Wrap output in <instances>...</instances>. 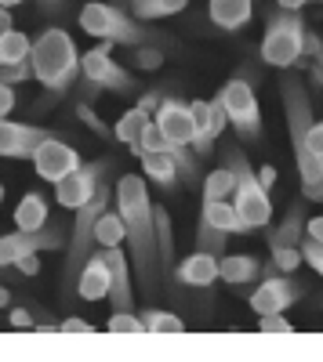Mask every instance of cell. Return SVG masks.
Listing matches in <instances>:
<instances>
[{"mask_svg":"<svg viewBox=\"0 0 323 362\" xmlns=\"http://www.w3.org/2000/svg\"><path fill=\"white\" fill-rule=\"evenodd\" d=\"M258 329L261 334H290V319L283 312H266V315H258Z\"/></svg>","mask_w":323,"mask_h":362,"instance_id":"74e56055","label":"cell"},{"mask_svg":"<svg viewBox=\"0 0 323 362\" xmlns=\"http://www.w3.org/2000/svg\"><path fill=\"white\" fill-rule=\"evenodd\" d=\"M47 138L44 127L33 124H11L8 116H0V156H11V160H29L33 148Z\"/></svg>","mask_w":323,"mask_h":362,"instance_id":"2e32d148","label":"cell"},{"mask_svg":"<svg viewBox=\"0 0 323 362\" xmlns=\"http://www.w3.org/2000/svg\"><path fill=\"white\" fill-rule=\"evenodd\" d=\"M305 235H312V239L323 243V214L319 218H305Z\"/></svg>","mask_w":323,"mask_h":362,"instance_id":"7dc6e473","label":"cell"},{"mask_svg":"<svg viewBox=\"0 0 323 362\" xmlns=\"http://www.w3.org/2000/svg\"><path fill=\"white\" fill-rule=\"evenodd\" d=\"M189 116H193V145H189L193 156L196 160L215 156V141L225 131V112H222L218 98L215 102H203V98L189 102Z\"/></svg>","mask_w":323,"mask_h":362,"instance_id":"4fadbf2b","label":"cell"},{"mask_svg":"<svg viewBox=\"0 0 323 362\" xmlns=\"http://www.w3.org/2000/svg\"><path fill=\"white\" fill-rule=\"evenodd\" d=\"M225 239H229V232L211 228L208 221H200V225H196V250H208V254L222 257V254H225Z\"/></svg>","mask_w":323,"mask_h":362,"instance_id":"d6a6232c","label":"cell"},{"mask_svg":"<svg viewBox=\"0 0 323 362\" xmlns=\"http://www.w3.org/2000/svg\"><path fill=\"white\" fill-rule=\"evenodd\" d=\"M116 214L124 221V243L131 250V268L145 290L160 286V254H157V218L145 174H124L116 181Z\"/></svg>","mask_w":323,"mask_h":362,"instance_id":"6da1fadb","label":"cell"},{"mask_svg":"<svg viewBox=\"0 0 323 362\" xmlns=\"http://www.w3.org/2000/svg\"><path fill=\"white\" fill-rule=\"evenodd\" d=\"M58 329H62V334H91V322H87V319H80V315H66L62 322H58Z\"/></svg>","mask_w":323,"mask_h":362,"instance_id":"b9f144b4","label":"cell"},{"mask_svg":"<svg viewBox=\"0 0 323 362\" xmlns=\"http://www.w3.org/2000/svg\"><path fill=\"white\" fill-rule=\"evenodd\" d=\"M153 119V112H145V109H128L120 119H116V127H113V138L116 141H124V145H135L138 138H142V131H145V124Z\"/></svg>","mask_w":323,"mask_h":362,"instance_id":"83f0119b","label":"cell"},{"mask_svg":"<svg viewBox=\"0 0 323 362\" xmlns=\"http://www.w3.org/2000/svg\"><path fill=\"white\" fill-rule=\"evenodd\" d=\"M113 44H98L91 51H84L80 54V95L91 102L98 98L102 90H131L135 87V76L124 69V66H116V58L109 54Z\"/></svg>","mask_w":323,"mask_h":362,"instance_id":"ba28073f","label":"cell"},{"mask_svg":"<svg viewBox=\"0 0 323 362\" xmlns=\"http://www.w3.org/2000/svg\"><path fill=\"white\" fill-rule=\"evenodd\" d=\"M47 214H51L47 199L40 192H26L18 199V206H15V225L26 228V232H33V228H44L47 225Z\"/></svg>","mask_w":323,"mask_h":362,"instance_id":"484cf974","label":"cell"},{"mask_svg":"<svg viewBox=\"0 0 323 362\" xmlns=\"http://www.w3.org/2000/svg\"><path fill=\"white\" fill-rule=\"evenodd\" d=\"M40 8H44V15H58L62 11V0H40Z\"/></svg>","mask_w":323,"mask_h":362,"instance_id":"f907efd6","label":"cell"},{"mask_svg":"<svg viewBox=\"0 0 323 362\" xmlns=\"http://www.w3.org/2000/svg\"><path fill=\"white\" fill-rule=\"evenodd\" d=\"M171 279L182 283V286H196V290L211 286L218 279V257L208 254V250H196V254H189L178 268L171 272Z\"/></svg>","mask_w":323,"mask_h":362,"instance_id":"d6986e66","label":"cell"},{"mask_svg":"<svg viewBox=\"0 0 323 362\" xmlns=\"http://www.w3.org/2000/svg\"><path fill=\"white\" fill-rule=\"evenodd\" d=\"M222 160H225V167L232 170V206H237L244 228H247V232L266 228V225L273 221V203H269V192L261 189L258 174L251 170L247 156L240 153V148L225 145V148H222Z\"/></svg>","mask_w":323,"mask_h":362,"instance_id":"52a82bcc","label":"cell"},{"mask_svg":"<svg viewBox=\"0 0 323 362\" xmlns=\"http://www.w3.org/2000/svg\"><path fill=\"white\" fill-rule=\"evenodd\" d=\"M319 47V37H312L298 11H276L269 15L266 37H261V62L276 66V69H290L302 66L305 58H312Z\"/></svg>","mask_w":323,"mask_h":362,"instance_id":"5b68a950","label":"cell"},{"mask_svg":"<svg viewBox=\"0 0 323 362\" xmlns=\"http://www.w3.org/2000/svg\"><path fill=\"white\" fill-rule=\"evenodd\" d=\"M66 247V228L62 225H44V228H33V232H11V235H0V268L15 264L18 257H29V254H44V250H62Z\"/></svg>","mask_w":323,"mask_h":362,"instance_id":"8fae6325","label":"cell"},{"mask_svg":"<svg viewBox=\"0 0 323 362\" xmlns=\"http://www.w3.org/2000/svg\"><path fill=\"white\" fill-rule=\"evenodd\" d=\"M218 279H225L229 286H240V283H254L261 279V261L254 254H222L218 257Z\"/></svg>","mask_w":323,"mask_h":362,"instance_id":"44dd1931","label":"cell"},{"mask_svg":"<svg viewBox=\"0 0 323 362\" xmlns=\"http://www.w3.org/2000/svg\"><path fill=\"white\" fill-rule=\"evenodd\" d=\"M254 11V0H211V22L218 29H244L251 22Z\"/></svg>","mask_w":323,"mask_h":362,"instance_id":"d4e9b609","label":"cell"},{"mask_svg":"<svg viewBox=\"0 0 323 362\" xmlns=\"http://www.w3.org/2000/svg\"><path fill=\"white\" fill-rule=\"evenodd\" d=\"M106 329H109V334H138V329H145V326H142V319L128 308V312H113L109 322H106Z\"/></svg>","mask_w":323,"mask_h":362,"instance_id":"e575fe53","label":"cell"},{"mask_svg":"<svg viewBox=\"0 0 323 362\" xmlns=\"http://www.w3.org/2000/svg\"><path fill=\"white\" fill-rule=\"evenodd\" d=\"M8 322L15 329H33V312H29V308H11L8 312Z\"/></svg>","mask_w":323,"mask_h":362,"instance_id":"7bdbcfd3","label":"cell"},{"mask_svg":"<svg viewBox=\"0 0 323 362\" xmlns=\"http://www.w3.org/2000/svg\"><path fill=\"white\" fill-rule=\"evenodd\" d=\"M153 218H157V254H160V268L174 272V228H171V214L160 206H153Z\"/></svg>","mask_w":323,"mask_h":362,"instance_id":"4316f807","label":"cell"},{"mask_svg":"<svg viewBox=\"0 0 323 362\" xmlns=\"http://www.w3.org/2000/svg\"><path fill=\"white\" fill-rule=\"evenodd\" d=\"M15 109V87L11 83H0V116H8Z\"/></svg>","mask_w":323,"mask_h":362,"instance_id":"ee69618b","label":"cell"},{"mask_svg":"<svg viewBox=\"0 0 323 362\" xmlns=\"http://www.w3.org/2000/svg\"><path fill=\"white\" fill-rule=\"evenodd\" d=\"M269 250H273V268L276 272H287L290 276V272L302 264V250L298 247H269Z\"/></svg>","mask_w":323,"mask_h":362,"instance_id":"d590c367","label":"cell"},{"mask_svg":"<svg viewBox=\"0 0 323 362\" xmlns=\"http://www.w3.org/2000/svg\"><path fill=\"white\" fill-rule=\"evenodd\" d=\"M116 8H128V15L142 18V22H157V18H171L186 11L189 0H113Z\"/></svg>","mask_w":323,"mask_h":362,"instance_id":"cb8c5ba5","label":"cell"},{"mask_svg":"<svg viewBox=\"0 0 323 362\" xmlns=\"http://www.w3.org/2000/svg\"><path fill=\"white\" fill-rule=\"evenodd\" d=\"M145 148H167V138H164V131L157 127V119H149V124H145L142 138L131 145V153H135V156H142Z\"/></svg>","mask_w":323,"mask_h":362,"instance_id":"836d02e7","label":"cell"},{"mask_svg":"<svg viewBox=\"0 0 323 362\" xmlns=\"http://www.w3.org/2000/svg\"><path fill=\"white\" fill-rule=\"evenodd\" d=\"M8 305H11V293H8L4 283H0V308H8Z\"/></svg>","mask_w":323,"mask_h":362,"instance_id":"db71d44e","label":"cell"},{"mask_svg":"<svg viewBox=\"0 0 323 362\" xmlns=\"http://www.w3.org/2000/svg\"><path fill=\"white\" fill-rule=\"evenodd\" d=\"M76 116H80V119H84V124H87V127H91V131H95L98 138H113V131H109V127L102 124V116H98V112L91 109V102H87V98H84V102L76 105Z\"/></svg>","mask_w":323,"mask_h":362,"instance_id":"f35d334b","label":"cell"},{"mask_svg":"<svg viewBox=\"0 0 323 362\" xmlns=\"http://www.w3.org/2000/svg\"><path fill=\"white\" fill-rule=\"evenodd\" d=\"M280 98H283V116H287V131H290V148H295V163H298V174H302V196L323 203V156H316L312 145H309L312 95L295 73H283Z\"/></svg>","mask_w":323,"mask_h":362,"instance_id":"7a4b0ae2","label":"cell"},{"mask_svg":"<svg viewBox=\"0 0 323 362\" xmlns=\"http://www.w3.org/2000/svg\"><path fill=\"white\" fill-rule=\"evenodd\" d=\"M33 76V66H29V58H22V62H11V66H0V83H22Z\"/></svg>","mask_w":323,"mask_h":362,"instance_id":"ab89813d","label":"cell"},{"mask_svg":"<svg viewBox=\"0 0 323 362\" xmlns=\"http://www.w3.org/2000/svg\"><path fill=\"white\" fill-rule=\"evenodd\" d=\"M76 22H80V29L87 37H98L106 44L142 47V44H160L167 37V33H160V29H149V22L128 15L124 8H116V4H106V0H91V4H84Z\"/></svg>","mask_w":323,"mask_h":362,"instance_id":"277c9868","label":"cell"},{"mask_svg":"<svg viewBox=\"0 0 323 362\" xmlns=\"http://www.w3.org/2000/svg\"><path fill=\"white\" fill-rule=\"evenodd\" d=\"M276 4H280V8H287V11H298V8H305V4H309V0H276Z\"/></svg>","mask_w":323,"mask_h":362,"instance_id":"816d5d0a","label":"cell"},{"mask_svg":"<svg viewBox=\"0 0 323 362\" xmlns=\"http://www.w3.org/2000/svg\"><path fill=\"white\" fill-rule=\"evenodd\" d=\"M203 199H232V170L218 167L203 177Z\"/></svg>","mask_w":323,"mask_h":362,"instance_id":"1f68e13d","label":"cell"},{"mask_svg":"<svg viewBox=\"0 0 323 362\" xmlns=\"http://www.w3.org/2000/svg\"><path fill=\"white\" fill-rule=\"evenodd\" d=\"M319 308H323V297H319Z\"/></svg>","mask_w":323,"mask_h":362,"instance_id":"680465c9","label":"cell"},{"mask_svg":"<svg viewBox=\"0 0 323 362\" xmlns=\"http://www.w3.org/2000/svg\"><path fill=\"white\" fill-rule=\"evenodd\" d=\"M80 153L69 145V141H58L55 134H47L37 148H33V167L44 181H58V177H66L73 167H80Z\"/></svg>","mask_w":323,"mask_h":362,"instance_id":"5bb4252c","label":"cell"},{"mask_svg":"<svg viewBox=\"0 0 323 362\" xmlns=\"http://www.w3.org/2000/svg\"><path fill=\"white\" fill-rule=\"evenodd\" d=\"M22 58H29V37L22 33V29H4L0 33V66H11V62H22Z\"/></svg>","mask_w":323,"mask_h":362,"instance_id":"f546056e","label":"cell"},{"mask_svg":"<svg viewBox=\"0 0 323 362\" xmlns=\"http://www.w3.org/2000/svg\"><path fill=\"white\" fill-rule=\"evenodd\" d=\"M218 105L225 112V124H232L244 141H254L261 134V112H258V95L251 80L244 76H232L222 90H218Z\"/></svg>","mask_w":323,"mask_h":362,"instance_id":"9c48e42d","label":"cell"},{"mask_svg":"<svg viewBox=\"0 0 323 362\" xmlns=\"http://www.w3.org/2000/svg\"><path fill=\"white\" fill-rule=\"evenodd\" d=\"M4 29H11V11L0 4V33H4Z\"/></svg>","mask_w":323,"mask_h":362,"instance_id":"f5cc1de1","label":"cell"},{"mask_svg":"<svg viewBox=\"0 0 323 362\" xmlns=\"http://www.w3.org/2000/svg\"><path fill=\"white\" fill-rule=\"evenodd\" d=\"M80 300H102L109 293V261L102 254V247L91 250V257L84 261L80 276H76V290H73Z\"/></svg>","mask_w":323,"mask_h":362,"instance_id":"ac0fdd59","label":"cell"},{"mask_svg":"<svg viewBox=\"0 0 323 362\" xmlns=\"http://www.w3.org/2000/svg\"><path fill=\"white\" fill-rule=\"evenodd\" d=\"M298 250H302V261H305L309 268H316L319 276H323V243H319V239L302 235V239H298Z\"/></svg>","mask_w":323,"mask_h":362,"instance_id":"8d00e7d4","label":"cell"},{"mask_svg":"<svg viewBox=\"0 0 323 362\" xmlns=\"http://www.w3.org/2000/svg\"><path fill=\"white\" fill-rule=\"evenodd\" d=\"M312 58H316V62H319V69H323V40H319V47H316V54H312Z\"/></svg>","mask_w":323,"mask_h":362,"instance_id":"11a10c76","label":"cell"},{"mask_svg":"<svg viewBox=\"0 0 323 362\" xmlns=\"http://www.w3.org/2000/svg\"><path fill=\"white\" fill-rule=\"evenodd\" d=\"M113 203V189H109V181L106 185L87 199V203H80L76 206V218H73V228H69V235H66V268H62V286H58V297L62 300H73L76 293V276H80V268H84V261L91 257V250L98 247L95 243V221H98V214Z\"/></svg>","mask_w":323,"mask_h":362,"instance_id":"8992f818","label":"cell"},{"mask_svg":"<svg viewBox=\"0 0 323 362\" xmlns=\"http://www.w3.org/2000/svg\"><path fill=\"white\" fill-rule=\"evenodd\" d=\"M95 243L98 247H120L124 243V221H120L116 210L106 206L98 214V221H95Z\"/></svg>","mask_w":323,"mask_h":362,"instance_id":"f1b7e54d","label":"cell"},{"mask_svg":"<svg viewBox=\"0 0 323 362\" xmlns=\"http://www.w3.org/2000/svg\"><path fill=\"white\" fill-rule=\"evenodd\" d=\"M316 4H323V0H316Z\"/></svg>","mask_w":323,"mask_h":362,"instance_id":"91938a15","label":"cell"},{"mask_svg":"<svg viewBox=\"0 0 323 362\" xmlns=\"http://www.w3.org/2000/svg\"><path fill=\"white\" fill-rule=\"evenodd\" d=\"M106 177H109V160H91V163L73 167L66 177L55 181V203L62 210H76L106 185Z\"/></svg>","mask_w":323,"mask_h":362,"instance_id":"30bf717a","label":"cell"},{"mask_svg":"<svg viewBox=\"0 0 323 362\" xmlns=\"http://www.w3.org/2000/svg\"><path fill=\"white\" fill-rule=\"evenodd\" d=\"M302 235H305V199H295L283 221L269 232V247H298Z\"/></svg>","mask_w":323,"mask_h":362,"instance_id":"603a6c76","label":"cell"},{"mask_svg":"<svg viewBox=\"0 0 323 362\" xmlns=\"http://www.w3.org/2000/svg\"><path fill=\"white\" fill-rule=\"evenodd\" d=\"M200 221H208L211 228H222L229 235H247L237 206H232V199H203V210H200Z\"/></svg>","mask_w":323,"mask_h":362,"instance_id":"7402d4cb","label":"cell"},{"mask_svg":"<svg viewBox=\"0 0 323 362\" xmlns=\"http://www.w3.org/2000/svg\"><path fill=\"white\" fill-rule=\"evenodd\" d=\"M106 261H109V300H113V312H128L131 308V264L128 254L120 247H102Z\"/></svg>","mask_w":323,"mask_h":362,"instance_id":"e0dca14e","label":"cell"},{"mask_svg":"<svg viewBox=\"0 0 323 362\" xmlns=\"http://www.w3.org/2000/svg\"><path fill=\"white\" fill-rule=\"evenodd\" d=\"M0 4H4V8H15V4H26V0H0Z\"/></svg>","mask_w":323,"mask_h":362,"instance_id":"9f6ffc18","label":"cell"},{"mask_svg":"<svg viewBox=\"0 0 323 362\" xmlns=\"http://www.w3.org/2000/svg\"><path fill=\"white\" fill-rule=\"evenodd\" d=\"M135 62L142 69H160L164 66V51L157 44H142V47H135Z\"/></svg>","mask_w":323,"mask_h":362,"instance_id":"60d3db41","label":"cell"},{"mask_svg":"<svg viewBox=\"0 0 323 362\" xmlns=\"http://www.w3.org/2000/svg\"><path fill=\"white\" fill-rule=\"evenodd\" d=\"M142 326L149 329V334H182L186 329V322L174 315V312H160V308H145L142 315Z\"/></svg>","mask_w":323,"mask_h":362,"instance_id":"4dcf8cb0","label":"cell"},{"mask_svg":"<svg viewBox=\"0 0 323 362\" xmlns=\"http://www.w3.org/2000/svg\"><path fill=\"white\" fill-rule=\"evenodd\" d=\"M302 293H305V283L302 279H290L287 272H273V276H261V283L247 293V305L258 315H266V312H287Z\"/></svg>","mask_w":323,"mask_h":362,"instance_id":"7c38bea8","label":"cell"},{"mask_svg":"<svg viewBox=\"0 0 323 362\" xmlns=\"http://www.w3.org/2000/svg\"><path fill=\"white\" fill-rule=\"evenodd\" d=\"M0 203H4V185H0Z\"/></svg>","mask_w":323,"mask_h":362,"instance_id":"6f0895ef","label":"cell"},{"mask_svg":"<svg viewBox=\"0 0 323 362\" xmlns=\"http://www.w3.org/2000/svg\"><path fill=\"white\" fill-rule=\"evenodd\" d=\"M309 145H312L316 156H323V119H319V124L312 119V127H309Z\"/></svg>","mask_w":323,"mask_h":362,"instance_id":"f6af8a7d","label":"cell"},{"mask_svg":"<svg viewBox=\"0 0 323 362\" xmlns=\"http://www.w3.org/2000/svg\"><path fill=\"white\" fill-rule=\"evenodd\" d=\"M29 66H33V76L55 98H62L73 87V80L80 76V54L73 47V37L66 29H47V33H40L37 44L29 47Z\"/></svg>","mask_w":323,"mask_h":362,"instance_id":"3957f363","label":"cell"},{"mask_svg":"<svg viewBox=\"0 0 323 362\" xmlns=\"http://www.w3.org/2000/svg\"><path fill=\"white\" fill-rule=\"evenodd\" d=\"M15 264H18V272H22V276H37V272H40V261H37V254H29V257H18Z\"/></svg>","mask_w":323,"mask_h":362,"instance_id":"bcb514c9","label":"cell"},{"mask_svg":"<svg viewBox=\"0 0 323 362\" xmlns=\"http://www.w3.org/2000/svg\"><path fill=\"white\" fill-rule=\"evenodd\" d=\"M138 160H142V174L149 177V181H157L164 192H171V189L182 181V174H178V167H174V160H171L167 148H145Z\"/></svg>","mask_w":323,"mask_h":362,"instance_id":"ffe728a7","label":"cell"},{"mask_svg":"<svg viewBox=\"0 0 323 362\" xmlns=\"http://www.w3.org/2000/svg\"><path fill=\"white\" fill-rule=\"evenodd\" d=\"M258 181H261V189L269 192V189L276 185V170H273V167H261V170H258Z\"/></svg>","mask_w":323,"mask_h":362,"instance_id":"681fc988","label":"cell"},{"mask_svg":"<svg viewBox=\"0 0 323 362\" xmlns=\"http://www.w3.org/2000/svg\"><path fill=\"white\" fill-rule=\"evenodd\" d=\"M157 127L164 131L167 145H193V116H189V102H182L178 95H160V105L153 112Z\"/></svg>","mask_w":323,"mask_h":362,"instance_id":"9a60e30c","label":"cell"},{"mask_svg":"<svg viewBox=\"0 0 323 362\" xmlns=\"http://www.w3.org/2000/svg\"><path fill=\"white\" fill-rule=\"evenodd\" d=\"M157 105H160V90H149V95L138 98V109H145V112H157Z\"/></svg>","mask_w":323,"mask_h":362,"instance_id":"c3c4849f","label":"cell"}]
</instances>
